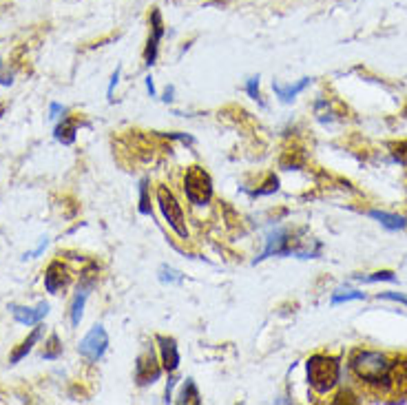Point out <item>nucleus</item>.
I'll use <instances>...</instances> for the list:
<instances>
[{
    "label": "nucleus",
    "instance_id": "6e6552de",
    "mask_svg": "<svg viewBox=\"0 0 407 405\" xmlns=\"http://www.w3.org/2000/svg\"><path fill=\"white\" fill-rule=\"evenodd\" d=\"M69 279H71V275L67 270V266L62 264L60 259L51 261L47 266V270H45V288H47V293L60 295L69 286Z\"/></svg>",
    "mask_w": 407,
    "mask_h": 405
},
{
    "label": "nucleus",
    "instance_id": "c756f323",
    "mask_svg": "<svg viewBox=\"0 0 407 405\" xmlns=\"http://www.w3.org/2000/svg\"><path fill=\"white\" fill-rule=\"evenodd\" d=\"M0 69H3V60H0Z\"/></svg>",
    "mask_w": 407,
    "mask_h": 405
},
{
    "label": "nucleus",
    "instance_id": "4468645a",
    "mask_svg": "<svg viewBox=\"0 0 407 405\" xmlns=\"http://www.w3.org/2000/svg\"><path fill=\"white\" fill-rule=\"evenodd\" d=\"M310 82H312L310 78H301L297 84H288V87H284L281 82H273V89H275V93L281 98V102H292L301 91L308 87Z\"/></svg>",
    "mask_w": 407,
    "mask_h": 405
},
{
    "label": "nucleus",
    "instance_id": "cd10ccee",
    "mask_svg": "<svg viewBox=\"0 0 407 405\" xmlns=\"http://www.w3.org/2000/svg\"><path fill=\"white\" fill-rule=\"evenodd\" d=\"M146 91L151 93V98H155V95H158V93H155V82H153V78H151V76L146 78Z\"/></svg>",
    "mask_w": 407,
    "mask_h": 405
},
{
    "label": "nucleus",
    "instance_id": "5701e85b",
    "mask_svg": "<svg viewBox=\"0 0 407 405\" xmlns=\"http://www.w3.org/2000/svg\"><path fill=\"white\" fill-rule=\"evenodd\" d=\"M392 157H394L399 164L407 166V142L396 144V146H394V151H392Z\"/></svg>",
    "mask_w": 407,
    "mask_h": 405
},
{
    "label": "nucleus",
    "instance_id": "dca6fc26",
    "mask_svg": "<svg viewBox=\"0 0 407 405\" xmlns=\"http://www.w3.org/2000/svg\"><path fill=\"white\" fill-rule=\"evenodd\" d=\"M180 403H193V405H200L202 403V397H200V390H197L195 381L193 379H186V383L182 386V392H180Z\"/></svg>",
    "mask_w": 407,
    "mask_h": 405
},
{
    "label": "nucleus",
    "instance_id": "aec40b11",
    "mask_svg": "<svg viewBox=\"0 0 407 405\" xmlns=\"http://www.w3.org/2000/svg\"><path fill=\"white\" fill-rule=\"evenodd\" d=\"M277 190H279V177L270 173V175H268V179H266V184H264V188H257V190H253V197L273 195V193H277Z\"/></svg>",
    "mask_w": 407,
    "mask_h": 405
},
{
    "label": "nucleus",
    "instance_id": "20e7f679",
    "mask_svg": "<svg viewBox=\"0 0 407 405\" xmlns=\"http://www.w3.org/2000/svg\"><path fill=\"white\" fill-rule=\"evenodd\" d=\"M184 193L191 204L206 206L213 197V179L202 166H191L184 175Z\"/></svg>",
    "mask_w": 407,
    "mask_h": 405
},
{
    "label": "nucleus",
    "instance_id": "a211bd4d",
    "mask_svg": "<svg viewBox=\"0 0 407 405\" xmlns=\"http://www.w3.org/2000/svg\"><path fill=\"white\" fill-rule=\"evenodd\" d=\"M160 281L162 284H169V286H177L184 281V275L180 270H175L173 266H160Z\"/></svg>",
    "mask_w": 407,
    "mask_h": 405
},
{
    "label": "nucleus",
    "instance_id": "a878e982",
    "mask_svg": "<svg viewBox=\"0 0 407 405\" xmlns=\"http://www.w3.org/2000/svg\"><path fill=\"white\" fill-rule=\"evenodd\" d=\"M120 73H122V69L118 67V69H116V73H113V76H111L109 89H107V100H109V102H113V89L118 87V82H120Z\"/></svg>",
    "mask_w": 407,
    "mask_h": 405
},
{
    "label": "nucleus",
    "instance_id": "39448f33",
    "mask_svg": "<svg viewBox=\"0 0 407 405\" xmlns=\"http://www.w3.org/2000/svg\"><path fill=\"white\" fill-rule=\"evenodd\" d=\"M107 348H109V335H107V330H104V326L98 324V326H93L85 335V339L80 341L78 353H80V357L91 361V364H98V361L104 357V353H107Z\"/></svg>",
    "mask_w": 407,
    "mask_h": 405
},
{
    "label": "nucleus",
    "instance_id": "2eb2a0df",
    "mask_svg": "<svg viewBox=\"0 0 407 405\" xmlns=\"http://www.w3.org/2000/svg\"><path fill=\"white\" fill-rule=\"evenodd\" d=\"M365 299V293L361 290H352V288H337V293L332 295V306L346 304V302H361Z\"/></svg>",
    "mask_w": 407,
    "mask_h": 405
},
{
    "label": "nucleus",
    "instance_id": "7ed1b4c3",
    "mask_svg": "<svg viewBox=\"0 0 407 405\" xmlns=\"http://www.w3.org/2000/svg\"><path fill=\"white\" fill-rule=\"evenodd\" d=\"M158 206H160L166 224L173 228L175 235L180 239H189V226H186V217H184L182 204L177 201V197L173 195V190L169 186H160L158 188Z\"/></svg>",
    "mask_w": 407,
    "mask_h": 405
},
{
    "label": "nucleus",
    "instance_id": "f03ea898",
    "mask_svg": "<svg viewBox=\"0 0 407 405\" xmlns=\"http://www.w3.org/2000/svg\"><path fill=\"white\" fill-rule=\"evenodd\" d=\"M308 370V383L317 394H328L337 388L339 377H341V364L335 357L326 355H315L308 359L306 364Z\"/></svg>",
    "mask_w": 407,
    "mask_h": 405
},
{
    "label": "nucleus",
    "instance_id": "9d476101",
    "mask_svg": "<svg viewBox=\"0 0 407 405\" xmlns=\"http://www.w3.org/2000/svg\"><path fill=\"white\" fill-rule=\"evenodd\" d=\"M158 344H160L162 368L173 375V372L180 368V348H177L175 339L171 337H158Z\"/></svg>",
    "mask_w": 407,
    "mask_h": 405
},
{
    "label": "nucleus",
    "instance_id": "393cba45",
    "mask_svg": "<svg viewBox=\"0 0 407 405\" xmlns=\"http://www.w3.org/2000/svg\"><path fill=\"white\" fill-rule=\"evenodd\" d=\"M49 246V237H40V244L36 246V250H31L25 255V259H34V257H40V255L45 253V248Z\"/></svg>",
    "mask_w": 407,
    "mask_h": 405
},
{
    "label": "nucleus",
    "instance_id": "1a4fd4ad",
    "mask_svg": "<svg viewBox=\"0 0 407 405\" xmlns=\"http://www.w3.org/2000/svg\"><path fill=\"white\" fill-rule=\"evenodd\" d=\"M9 310H12V315H14V319H16L18 324H23V326H38L49 315V304L47 302H40L36 308L9 304Z\"/></svg>",
    "mask_w": 407,
    "mask_h": 405
},
{
    "label": "nucleus",
    "instance_id": "ddd939ff",
    "mask_svg": "<svg viewBox=\"0 0 407 405\" xmlns=\"http://www.w3.org/2000/svg\"><path fill=\"white\" fill-rule=\"evenodd\" d=\"M368 215L372 219H377L381 221V226H385L388 230H403L407 226V219L403 215H394V213H385V210H377V208H372Z\"/></svg>",
    "mask_w": 407,
    "mask_h": 405
},
{
    "label": "nucleus",
    "instance_id": "412c9836",
    "mask_svg": "<svg viewBox=\"0 0 407 405\" xmlns=\"http://www.w3.org/2000/svg\"><path fill=\"white\" fill-rule=\"evenodd\" d=\"M359 281H368V284H374V281H396V275L392 270H379V273H372L368 277L363 275H357Z\"/></svg>",
    "mask_w": 407,
    "mask_h": 405
},
{
    "label": "nucleus",
    "instance_id": "6ab92c4d",
    "mask_svg": "<svg viewBox=\"0 0 407 405\" xmlns=\"http://www.w3.org/2000/svg\"><path fill=\"white\" fill-rule=\"evenodd\" d=\"M140 213L142 215H151V199H149V179L140 182Z\"/></svg>",
    "mask_w": 407,
    "mask_h": 405
},
{
    "label": "nucleus",
    "instance_id": "b1692460",
    "mask_svg": "<svg viewBox=\"0 0 407 405\" xmlns=\"http://www.w3.org/2000/svg\"><path fill=\"white\" fill-rule=\"evenodd\" d=\"M62 113H67V106L65 104H58V102H51L49 104V120L62 118Z\"/></svg>",
    "mask_w": 407,
    "mask_h": 405
},
{
    "label": "nucleus",
    "instance_id": "4be33fe9",
    "mask_svg": "<svg viewBox=\"0 0 407 405\" xmlns=\"http://www.w3.org/2000/svg\"><path fill=\"white\" fill-rule=\"evenodd\" d=\"M246 93L250 95L253 100H257L259 104H264L262 100V91H259V76H253L248 82H246Z\"/></svg>",
    "mask_w": 407,
    "mask_h": 405
},
{
    "label": "nucleus",
    "instance_id": "f3484780",
    "mask_svg": "<svg viewBox=\"0 0 407 405\" xmlns=\"http://www.w3.org/2000/svg\"><path fill=\"white\" fill-rule=\"evenodd\" d=\"M60 357H62V344H60V337L54 333V335L49 337L47 346H45L43 359H47V361H56V359H60Z\"/></svg>",
    "mask_w": 407,
    "mask_h": 405
},
{
    "label": "nucleus",
    "instance_id": "423d86ee",
    "mask_svg": "<svg viewBox=\"0 0 407 405\" xmlns=\"http://www.w3.org/2000/svg\"><path fill=\"white\" fill-rule=\"evenodd\" d=\"M151 34L149 40H146V49H144V62L149 67L155 65V60H158V51H160V42L164 38V23H162V14L160 9H153L151 12Z\"/></svg>",
    "mask_w": 407,
    "mask_h": 405
},
{
    "label": "nucleus",
    "instance_id": "0eeeda50",
    "mask_svg": "<svg viewBox=\"0 0 407 405\" xmlns=\"http://www.w3.org/2000/svg\"><path fill=\"white\" fill-rule=\"evenodd\" d=\"M162 375V368L158 364L153 353H144L135 361V381L138 386H149V383H155Z\"/></svg>",
    "mask_w": 407,
    "mask_h": 405
},
{
    "label": "nucleus",
    "instance_id": "9b49d317",
    "mask_svg": "<svg viewBox=\"0 0 407 405\" xmlns=\"http://www.w3.org/2000/svg\"><path fill=\"white\" fill-rule=\"evenodd\" d=\"M43 333H45V328L38 324V326L34 328V333H31V335L23 341V344H20V346L14 350V353H12V357H9V366L20 364V361H23V359L31 353V350H34V346L38 344V341L43 339Z\"/></svg>",
    "mask_w": 407,
    "mask_h": 405
},
{
    "label": "nucleus",
    "instance_id": "bb28decb",
    "mask_svg": "<svg viewBox=\"0 0 407 405\" xmlns=\"http://www.w3.org/2000/svg\"><path fill=\"white\" fill-rule=\"evenodd\" d=\"M379 299H390V302H399V304L407 306V295H403V293H381Z\"/></svg>",
    "mask_w": 407,
    "mask_h": 405
},
{
    "label": "nucleus",
    "instance_id": "f8f14e48",
    "mask_svg": "<svg viewBox=\"0 0 407 405\" xmlns=\"http://www.w3.org/2000/svg\"><path fill=\"white\" fill-rule=\"evenodd\" d=\"M78 118H62V122L56 126V133L54 137L62 144H73L76 142V135H78Z\"/></svg>",
    "mask_w": 407,
    "mask_h": 405
},
{
    "label": "nucleus",
    "instance_id": "f257e3e1",
    "mask_svg": "<svg viewBox=\"0 0 407 405\" xmlns=\"http://www.w3.org/2000/svg\"><path fill=\"white\" fill-rule=\"evenodd\" d=\"M352 372L357 375L361 381L370 383V386H377L388 390L392 386V368L394 364H390V359L381 355V353H370V350H359V353H354L352 361Z\"/></svg>",
    "mask_w": 407,
    "mask_h": 405
},
{
    "label": "nucleus",
    "instance_id": "c85d7f7f",
    "mask_svg": "<svg viewBox=\"0 0 407 405\" xmlns=\"http://www.w3.org/2000/svg\"><path fill=\"white\" fill-rule=\"evenodd\" d=\"M173 93H175V89H173V87L166 89V93H164V100H166V102H173Z\"/></svg>",
    "mask_w": 407,
    "mask_h": 405
}]
</instances>
